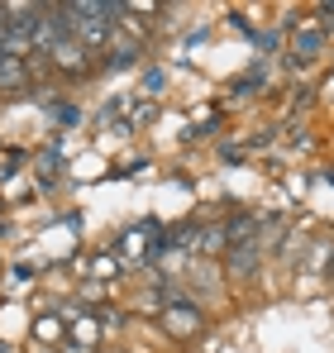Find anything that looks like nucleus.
I'll list each match as a JSON object with an SVG mask.
<instances>
[{"label":"nucleus","instance_id":"obj_5","mask_svg":"<svg viewBox=\"0 0 334 353\" xmlns=\"http://www.w3.org/2000/svg\"><path fill=\"white\" fill-rule=\"evenodd\" d=\"M24 86H29V67H24V58L0 53V91H24Z\"/></svg>","mask_w":334,"mask_h":353},{"label":"nucleus","instance_id":"obj_9","mask_svg":"<svg viewBox=\"0 0 334 353\" xmlns=\"http://www.w3.org/2000/svg\"><path fill=\"white\" fill-rule=\"evenodd\" d=\"M144 234H148V230H134V234L124 239V248H119V253H124V263H139V258H144V248H139Z\"/></svg>","mask_w":334,"mask_h":353},{"label":"nucleus","instance_id":"obj_12","mask_svg":"<svg viewBox=\"0 0 334 353\" xmlns=\"http://www.w3.org/2000/svg\"><path fill=\"white\" fill-rule=\"evenodd\" d=\"M320 14H325V19H334V0H325V5H320Z\"/></svg>","mask_w":334,"mask_h":353},{"label":"nucleus","instance_id":"obj_11","mask_svg":"<svg viewBox=\"0 0 334 353\" xmlns=\"http://www.w3.org/2000/svg\"><path fill=\"white\" fill-rule=\"evenodd\" d=\"M115 268H119L115 258H96V263H91V272H96V277H115Z\"/></svg>","mask_w":334,"mask_h":353},{"label":"nucleus","instance_id":"obj_1","mask_svg":"<svg viewBox=\"0 0 334 353\" xmlns=\"http://www.w3.org/2000/svg\"><path fill=\"white\" fill-rule=\"evenodd\" d=\"M158 325H163L172 339H196L206 320H201V310H196V305H186V301H167L163 315H158Z\"/></svg>","mask_w":334,"mask_h":353},{"label":"nucleus","instance_id":"obj_7","mask_svg":"<svg viewBox=\"0 0 334 353\" xmlns=\"http://www.w3.org/2000/svg\"><path fill=\"white\" fill-rule=\"evenodd\" d=\"M34 339H43V344H62V339H67V325H62L57 315H39V320H34Z\"/></svg>","mask_w":334,"mask_h":353},{"label":"nucleus","instance_id":"obj_6","mask_svg":"<svg viewBox=\"0 0 334 353\" xmlns=\"http://www.w3.org/2000/svg\"><path fill=\"white\" fill-rule=\"evenodd\" d=\"M291 48H296V58H315V53L325 48V29H320V24H306V29L296 34Z\"/></svg>","mask_w":334,"mask_h":353},{"label":"nucleus","instance_id":"obj_10","mask_svg":"<svg viewBox=\"0 0 334 353\" xmlns=\"http://www.w3.org/2000/svg\"><path fill=\"white\" fill-rule=\"evenodd\" d=\"M334 263V243H315V253H311V268H330Z\"/></svg>","mask_w":334,"mask_h":353},{"label":"nucleus","instance_id":"obj_13","mask_svg":"<svg viewBox=\"0 0 334 353\" xmlns=\"http://www.w3.org/2000/svg\"><path fill=\"white\" fill-rule=\"evenodd\" d=\"M67 353H91V349L86 344H67Z\"/></svg>","mask_w":334,"mask_h":353},{"label":"nucleus","instance_id":"obj_4","mask_svg":"<svg viewBox=\"0 0 334 353\" xmlns=\"http://www.w3.org/2000/svg\"><path fill=\"white\" fill-rule=\"evenodd\" d=\"M67 334H72V344H86V349H96V339H101V315H96V310H77Z\"/></svg>","mask_w":334,"mask_h":353},{"label":"nucleus","instance_id":"obj_2","mask_svg":"<svg viewBox=\"0 0 334 353\" xmlns=\"http://www.w3.org/2000/svg\"><path fill=\"white\" fill-rule=\"evenodd\" d=\"M48 58H53L57 72H67V77H81L86 67H91V53L77 43V39H57L53 48H48Z\"/></svg>","mask_w":334,"mask_h":353},{"label":"nucleus","instance_id":"obj_8","mask_svg":"<svg viewBox=\"0 0 334 353\" xmlns=\"http://www.w3.org/2000/svg\"><path fill=\"white\" fill-rule=\"evenodd\" d=\"M224 243H229V230L224 225H210V230L196 234V248H206V253H224Z\"/></svg>","mask_w":334,"mask_h":353},{"label":"nucleus","instance_id":"obj_3","mask_svg":"<svg viewBox=\"0 0 334 353\" xmlns=\"http://www.w3.org/2000/svg\"><path fill=\"white\" fill-rule=\"evenodd\" d=\"M253 268H258V243H253V239L224 248V272H229L234 282H239V277H253Z\"/></svg>","mask_w":334,"mask_h":353}]
</instances>
